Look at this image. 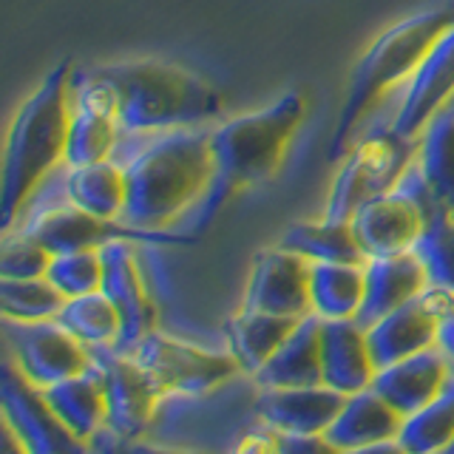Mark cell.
<instances>
[{
  "mask_svg": "<svg viewBox=\"0 0 454 454\" xmlns=\"http://www.w3.org/2000/svg\"><path fill=\"white\" fill-rule=\"evenodd\" d=\"M454 443V378L446 383L434 401H429L415 415L403 418V429L397 434V449L411 454L449 451Z\"/></svg>",
  "mask_w": 454,
  "mask_h": 454,
  "instance_id": "obj_30",
  "label": "cell"
},
{
  "mask_svg": "<svg viewBox=\"0 0 454 454\" xmlns=\"http://www.w3.org/2000/svg\"><path fill=\"white\" fill-rule=\"evenodd\" d=\"M122 128L114 108L91 91L71 89V122L66 142V165H91L114 160Z\"/></svg>",
  "mask_w": 454,
  "mask_h": 454,
  "instance_id": "obj_22",
  "label": "cell"
},
{
  "mask_svg": "<svg viewBox=\"0 0 454 454\" xmlns=\"http://www.w3.org/2000/svg\"><path fill=\"white\" fill-rule=\"evenodd\" d=\"M63 188L68 202L89 210L91 216L122 219L128 205V179H125V168L114 160L71 165Z\"/></svg>",
  "mask_w": 454,
  "mask_h": 454,
  "instance_id": "obj_26",
  "label": "cell"
},
{
  "mask_svg": "<svg viewBox=\"0 0 454 454\" xmlns=\"http://www.w3.org/2000/svg\"><path fill=\"white\" fill-rule=\"evenodd\" d=\"M103 250V293L120 312L117 352H131L142 338L156 330V304L139 273L134 241H108Z\"/></svg>",
  "mask_w": 454,
  "mask_h": 454,
  "instance_id": "obj_15",
  "label": "cell"
},
{
  "mask_svg": "<svg viewBox=\"0 0 454 454\" xmlns=\"http://www.w3.org/2000/svg\"><path fill=\"white\" fill-rule=\"evenodd\" d=\"M364 301V264L312 262L309 304L318 318H355Z\"/></svg>",
  "mask_w": 454,
  "mask_h": 454,
  "instance_id": "obj_28",
  "label": "cell"
},
{
  "mask_svg": "<svg viewBox=\"0 0 454 454\" xmlns=\"http://www.w3.org/2000/svg\"><path fill=\"white\" fill-rule=\"evenodd\" d=\"M301 318L276 316V312L241 307L236 316L224 321V344L227 352L245 375H255L259 369L273 358L276 349L287 340Z\"/></svg>",
  "mask_w": 454,
  "mask_h": 454,
  "instance_id": "obj_25",
  "label": "cell"
},
{
  "mask_svg": "<svg viewBox=\"0 0 454 454\" xmlns=\"http://www.w3.org/2000/svg\"><path fill=\"white\" fill-rule=\"evenodd\" d=\"M71 77H74V63H57L46 80L23 99L9 125L4 151V191H0L4 231L14 224L51 170L66 162Z\"/></svg>",
  "mask_w": 454,
  "mask_h": 454,
  "instance_id": "obj_4",
  "label": "cell"
},
{
  "mask_svg": "<svg viewBox=\"0 0 454 454\" xmlns=\"http://www.w3.org/2000/svg\"><path fill=\"white\" fill-rule=\"evenodd\" d=\"M26 231L32 233L51 255L85 247H103L108 241H134V245L151 247H184L193 245L196 236L182 231H148V227H134L122 219H99L89 210L77 207L74 202H57L46 210H37L28 219Z\"/></svg>",
  "mask_w": 454,
  "mask_h": 454,
  "instance_id": "obj_9",
  "label": "cell"
},
{
  "mask_svg": "<svg viewBox=\"0 0 454 454\" xmlns=\"http://www.w3.org/2000/svg\"><path fill=\"white\" fill-rule=\"evenodd\" d=\"M66 295L40 278H0V309L6 321H51L63 309Z\"/></svg>",
  "mask_w": 454,
  "mask_h": 454,
  "instance_id": "obj_33",
  "label": "cell"
},
{
  "mask_svg": "<svg viewBox=\"0 0 454 454\" xmlns=\"http://www.w3.org/2000/svg\"><path fill=\"white\" fill-rule=\"evenodd\" d=\"M415 156L418 139L401 137L395 128L355 142L344 153L321 216L333 222H349L364 202L392 191L406 174V168L415 162Z\"/></svg>",
  "mask_w": 454,
  "mask_h": 454,
  "instance_id": "obj_6",
  "label": "cell"
},
{
  "mask_svg": "<svg viewBox=\"0 0 454 454\" xmlns=\"http://www.w3.org/2000/svg\"><path fill=\"white\" fill-rule=\"evenodd\" d=\"M40 392L54 409V415L60 418V423L85 446L108 426L106 383L97 364L74 378L57 380L51 387H40Z\"/></svg>",
  "mask_w": 454,
  "mask_h": 454,
  "instance_id": "obj_23",
  "label": "cell"
},
{
  "mask_svg": "<svg viewBox=\"0 0 454 454\" xmlns=\"http://www.w3.org/2000/svg\"><path fill=\"white\" fill-rule=\"evenodd\" d=\"M429 287L426 267L415 255V250L395 253V255H375L364 264V301L355 321L361 326H372L395 307L406 304Z\"/></svg>",
  "mask_w": 454,
  "mask_h": 454,
  "instance_id": "obj_21",
  "label": "cell"
},
{
  "mask_svg": "<svg viewBox=\"0 0 454 454\" xmlns=\"http://www.w3.org/2000/svg\"><path fill=\"white\" fill-rule=\"evenodd\" d=\"M378 372L372 349L366 340V326L355 318L321 321V380L344 395L372 387Z\"/></svg>",
  "mask_w": 454,
  "mask_h": 454,
  "instance_id": "obj_20",
  "label": "cell"
},
{
  "mask_svg": "<svg viewBox=\"0 0 454 454\" xmlns=\"http://www.w3.org/2000/svg\"><path fill=\"white\" fill-rule=\"evenodd\" d=\"M449 451H454V443H451V449H449Z\"/></svg>",
  "mask_w": 454,
  "mask_h": 454,
  "instance_id": "obj_37",
  "label": "cell"
},
{
  "mask_svg": "<svg viewBox=\"0 0 454 454\" xmlns=\"http://www.w3.org/2000/svg\"><path fill=\"white\" fill-rule=\"evenodd\" d=\"M403 429V415L392 403L366 387L347 395L344 409L338 411L330 429L324 432L326 446L333 451H366L380 446H397Z\"/></svg>",
  "mask_w": 454,
  "mask_h": 454,
  "instance_id": "obj_19",
  "label": "cell"
},
{
  "mask_svg": "<svg viewBox=\"0 0 454 454\" xmlns=\"http://www.w3.org/2000/svg\"><path fill=\"white\" fill-rule=\"evenodd\" d=\"M57 321L85 347H117L122 330L120 312L103 290L66 298L63 309L57 312Z\"/></svg>",
  "mask_w": 454,
  "mask_h": 454,
  "instance_id": "obj_31",
  "label": "cell"
},
{
  "mask_svg": "<svg viewBox=\"0 0 454 454\" xmlns=\"http://www.w3.org/2000/svg\"><path fill=\"white\" fill-rule=\"evenodd\" d=\"M131 358L145 369L156 389L179 397H199L233 380L241 369L231 352L202 349L188 340L170 338L162 333H148L139 344L128 352Z\"/></svg>",
  "mask_w": 454,
  "mask_h": 454,
  "instance_id": "obj_8",
  "label": "cell"
},
{
  "mask_svg": "<svg viewBox=\"0 0 454 454\" xmlns=\"http://www.w3.org/2000/svg\"><path fill=\"white\" fill-rule=\"evenodd\" d=\"M0 411H4L6 432L18 440V446L32 454L82 451L85 443L71 434L54 409L43 397L40 387L28 380L18 364L6 361L0 372Z\"/></svg>",
  "mask_w": 454,
  "mask_h": 454,
  "instance_id": "obj_11",
  "label": "cell"
},
{
  "mask_svg": "<svg viewBox=\"0 0 454 454\" xmlns=\"http://www.w3.org/2000/svg\"><path fill=\"white\" fill-rule=\"evenodd\" d=\"M46 278L66 298L103 290V250L85 247V250L54 253L46 270Z\"/></svg>",
  "mask_w": 454,
  "mask_h": 454,
  "instance_id": "obj_34",
  "label": "cell"
},
{
  "mask_svg": "<svg viewBox=\"0 0 454 454\" xmlns=\"http://www.w3.org/2000/svg\"><path fill=\"white\" fill-rule=\"evenodd\" d=\"M411 250L426 267L432 287L454 295V213L443 202H434L429 207L426 227Z\"/></svg>",
  "mask_w": 454,
  "mask_h": 454,
  "instance_id": "obj_32",
  "label": "cell"
},
{
  "mask_svg": "<svg viewBox=\"0 0 454 454\" xmlns=\"http://www.w3.org/2000/svg\"><path fill=\"white\" fill-rule=\"evenodd\" d=\"M437 347L443 349L451 364H454V295H451V301L443 312V318H440V333H437Z\"/></svg>",
  "mask_w": 454,
  "mask_h": 454,
  "instance_id": "obj_36",
  "label": "cell"
},
{
  "mask_svg": "<svg viewBox=\"0 0 454 454\" xmlns=\"http://www.w3.org/2000/svg\"><path fill=\"white\" fill-rule=\"evenodd\" d=\"M309 259L281 245L259 250L250 267L241 307L276 312V316L287 318L309 316Z\"/></svg>",
  "mask_w": 454,
  "mask_h": 454,
  "instance_id": "obj_14",
  "label": "cell"
},
{
  "mask_svg": "<svg viewBox=\"0 0 454 454\" xmlns=\"http://www.w3.org/2000/svg\"><path fill=\"white\" fill-rule=\"evenodd\" d=\"M454 97V23L434 40L432 51L409 80V91L397 111L392 128L401 137L418 139L434 114H440Z\"/></svg>",
  "mask_w": 454,
  "mask_h": 454,
  "instance_id": "obj_17",
  "label": "cell"
},
{
  "mask_svg": "<svg viewBox=\"0 0 454 454\" xmlns=\"http://www.w3.org/2000/svg\"><path fill=\"white\" fill-rule=\"evenodd\" d=\"M347 395L333 387H267L255 395V418L276 434H321L330 429Z\"/></svg>",
  "mask_w": 454,
  "mask_h": 454,
  "instance_id": "obj_16",
  "label": "cell"
},
{
  "mask_svg": "<svg viewBox=\"0 0 454 454\" xmlns=\"http://www.w3.org/2000/svg\"><path fill=\"white\" fill-rule=\"evenodd\" d=\"M128 205L122 222L148 231H176L202 205L213 179L210 131L179 128L156 134L125 165Z\"/></svg>",
  "mask_w": 454,
  "mask_h": 454,
  "instance_id": "obj_2",
  "label": "cell"
},
{
  "mask_svg": "<svg viewBox=\"0 0 454 454\" xmlns=\"http://www.w3.org/2000/svg\"><path fill=\"white\" fill-rule=\"evenodd\" d=\"M307 117V97L301 91H287L253 114H241L222 122L210 131V156H213V179L210 188L196 207L193 227L202 231L213 222L219 207L239 188L262 184L278 174L287 156V148Z\"/></svg>",
  "mask_w": 454,
  "mask_h": 454,
  "instance_id": "obj_3",
  "label": "cell"
},
{
  "mask_svg": "<svg viewBox=\"0 0 454 454\" xmlns=\"http://www.w3.org/2000/svg\"><path fill=\"white\" fill-rule=\"evenodd\" d=\"M94 364L106 383L108 426L106 429L120 437H139L162 403V392L156 389L151 375L128 352L114 347H91Z\"/></svg>",
  "mask_w": 454,
  "mask_h": 454,
  "instance_id": "obj_12",
  "label": "cell"
},
{
  "mask_svg": "<svg viewBox=\"0 0 454 454\" xmlns=\"http://www.w3.org/2000/svg\"><path fill=\"white\" fill-rule=\"evenodd\" d=\"M71 89L106 99L128 137L196 128L222 111V97L205 77L165 60H120L74 68Z\"/></svg>",
  "mask_w": 454,
  "mask_h": 454,
  "instance_id": "obj_1",
  "label": "cell"
},
{
  "mask_svg": "<svg viewBox=\"0 0 454 454\" xmlns=\"http://www.w3.org/2000/svg\"><path fill=\"white\" fill-rule=\"evenodd\" d=\"M454 378V364L437 344L406 355V358L380 366L372 378V389L392 403L403 418L415 415L429 401L446 389V383Z\"/></svg>",
  "mask_w": 454,
  "mask_h": 454,
  "instance_id": "obj_18",
  "label": "cell"
},
{
  "mask_svg": "<svg viewBox=\"0 0 454 454\" xmlns=\"http://www.w3.org/2000/svg\"><path fill=\"white\" fill-rule=\"evenodd\" d=\"M415 162L434 196L454 213V111L443 108L426 122Z\"/></svg>",
  "mask_w": 454,
  "mask_h": 454,
  "instance_id": "obj_29",
  "label": "cell"
},
{
  "mask_svg": "<svg viewBox=\"0 0 454 454\" xmlns=\"http://www.w3.org/2000/svg\"><path fill=\"white\" fill-rule=\"evenodd\" d=\"M451 301V293L440 287H426L406 304L395 307L372 326H366V340L372 349L375 366H387L406 358V355L423 352L437 344L440 318Z\"/></svg>",
  "mask_w": 454,
  "mask_h": 454,
  "instance_id": "obj_13",
  "label": "cell"
},
{
  "mask_svg": "<svg viewBox=\"0 0 454 454\" xmlns=\"http://www.w3.org/2000/svg\"><path fill=\"white\" fill-rule=\"evenodd\" d=\"M278 245L309 262L366 264V253L355 239L349 222H333L324 216L316 222H293L278 239Z\"/></svg>",
  "mask_w": 454,
  "mask_h": 454,
  "instance_id": "obj_27",
  "label": "cell"
},
{
  "mask_svg": "<svg viewBox=\"0 0 454 454\" xmlns=\"http://www.w3.org/2000/svg\"><path fill=\"white\" fill-rule=\"evenodd\" d=\"M51 264V253L26 231L9 227L0 241V278H40Z\"/></svg>",
  "mask_w": 454,
  "mask_h": 454,
  "instance_id": "obj_35",
  "label": "cell"
},
{
  "mask_svg": "<svg viewBox=\"0 0 454 454\" xmlns=\"http://www.w3.org/2000/svg\"><path fill=\"white\" fill-rule=\"evenodd\" d=\"M451 23H454V6L426 9L397 20L395 26H389L387 32H380L369 43V49L361 54V60L355 63L349 74L344 103H340L330 148H326V160L330 162L344 160V153L352 145L355 128L366 117V111L389 89H395L397 82L415 77V71L426 60V54L432 51L434 40Z\"/></svg>",
  "mask_w": 454,
  "mask_h": 454,
  "instance_id": "obj_5",
  "label": "cell"
},
{
  "mask_svg": "<svg viewBox=\"0 0 454 454\" xmlns=\"http://www.w3.org/2000/svg\"><path fill=\"white\" fill-rule=\"evenodd\" d=\"M434 202L440 199L426 184L418 162H411L392 191L372 196L352 213L349 224L366 259L406 253L415 247L426 227V213Z\"/></svg>",
  "mask_w": 454,
  "mask_h": 454,
  "instance_id": "obj_7",
  "label": "cell"
},
{
  "mask_svg": "<svg viewBox=\"0 0 454 454\" xmlns=\"http://www.w3.org/2000/svg\"><path fill=\"white\" fill-rule=\"evenodd\" d=\"M12 361L35 387H51L94 366L91 347L51 321H6Z\"/></svg>",
  "mask_w": 454,
  "mask_h": 454,
  "instance_id": "obj_10",
  "label": "cell"
},
{
  "mask_svg": "<svg viewBox=\"0 0 454 454\" xmlns=\"http://www.w3.org/2000/svg\"><path fill=\"white\" fill-rule=\"evenodd\" d=\"M321 321L309 312L295 324L287 340L276 349L250 380L259 389L267 387H318L321 380Z\"/></svg>",
  "mask_w": 454,
  "mask_h": 454,
  "instance_id": "obj_24",
  "label": "cell"
}]
</instances>
